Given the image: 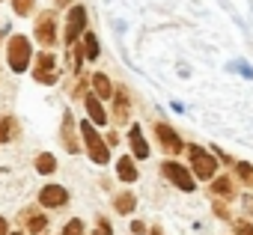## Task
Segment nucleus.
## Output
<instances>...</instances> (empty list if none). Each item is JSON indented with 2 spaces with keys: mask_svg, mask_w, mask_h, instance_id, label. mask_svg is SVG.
I'll list each match as a JSON object with an SVG mask.
<instances>
[{
  "mask_svg": "<svg viewBox=\"0 0 253 235\" xmlns=\"http://www.w3.org/2000/svg\"><path fill=\"white\" fill-rule=\"evenodd\" d=\"M6 60H9V66H12L15 75L27 72V63H30V42H27V36H12V39H9V45H6Z\"/></svg>",
  "mask_w": 253,
  "mask_h": 235,
  "instance_id": "obj_1",
  "label": "nucleus"
},
{
  "mask_svg": "<svg viewBox=\"0 0 253 235\" xmlns=\"http://www.w3.org/2000/svg\"><path fill=\"white\" fill-rule=\"evenodd\" d=\"M81 137L86 140V149H89V158L95 161V164H107V158H110V152H107V143L95 134V128L89 125V122H81Z\"/></svg>",
  "mask_w": 253,
  "mask_h": 235,
  "instance_id": "obj_2",
  "label": "nucleus"
},
{
  "mask_svg": "<svg viewBox=\"0 0 253 235\" xmlns=\"http://www.w3.org/2000/svg\"><path fill=\"white\" fill-rule=\"evenodd\" d=\"M161 170H164V176H167L176 188H182L185 194H191V191H194V179H191V173H188L182 164H176V161H164V164H161Z\"/></svg>",
  "mask_w": 253,
  "mask_h": 235,
  "instance_id": "obj_3",
  "label": "nucleus"
},
{
  "mask_svg": "<svg viewBox=\"0 0 253 235\" xmlns=\"http://www.w3.org/2000/svg\"><path fill=\"white\" fill-rule=\"evenodd\" d=\"M191 164H194V173H197L200 179H211L214 170H217V161H214L209 152H203L200 146H191Z\"/></svg>",
  "mask_w": 253,
  "mask_h": 235,
  "instance_id": "obj_4",
  "label": "nucleus"
},
{
  "mask_svg": "<svg viewBox=\"0 0 253 235\" xmlns=\"http://www.w3.org/2000/svg\"><path fill=\"white\" fill-rule=\"evenodd\" d=\"M84 24H86V9L84 6H72V12H69V18H66V45H72L81 33H84Z\"/></svg>",
  "mask_w": 253,
  "mask_h": 235,
  "instance_id": "obj_5",
  "label": "nucleus"
},
{
  "mask_svg": "<svg viewBox=\"0 0 253 235\" xmlns=\"http://www.w3.org/2000/svg\"><path fill=\"white\" fill-rule=\"evenodd\" d=\"M54 54H39L36 57V69H33V75H36V80L39 83H54L57 80V75H54Z\"/></svg>",
  "mask_w": 253,
  "mask_h": 235,
  "instance_id": "obj_6",
  "label": "nucleus"
},
{
  "mask_svg": "<svg viewBox=\"0 0 253 235\" xmlns=\"http://www.w3.org/2000/svg\"><path fill=\"white\" fill-rule=\"evenodd\" d=\"M36 39H39L42 45H54V42H57V33H54V15H51V12H45V15L36 21Z\"/></svg>",
  "mask_w": 253,
  "mask_h": 235,
  "instance_id": "obj_7",
  "label": "nucleus"
},
{
  "mask_svg": "<svg viewBox=\"0 0 253 235\" xmlns=\"http://www.w3.org/2000/svg\"><path fill=\"white\" fill-rule=\"evenodd\" d=\"M155 134H158V140H161V146H164L167 152H179V149H182L179 134H176L167 122H158V125H155Z\"/></svg>",
  "mask_w": 253,
  "mask_h": 235,
  "instance_id": "obj_8",
  "label": "nucleus"
},
{
  "mask_svg": "<svg viewBox=\"0 0 253 235\" xmlns=\"http://www.w3.org/2000/svg\"><path fill=\"white\" fill-rule=\"evenodd\" d=\"M66 199H69V194H66V188H60V185H45V188H42V194H39V202H42V205H48V208L63 205Z\"/></svg>",
  "mask_w": 253,
  "mask_h": 235,
  "instance_id": "obj_9",
  "label": "nucleus"
},
{
  "mask_svg": "<svg viewBox=\"0 0 253 235\" xmlns=\"http://www.w3.org/2000/svg\"><path fill=\"white\" fill-rule=\"evenodd\" d=\"M128 140H131V152H134V158H149V146H146V140H143V131H140V125H131V134H128Z\"/></svg>",
  "mask_w": 253,
  "mask_h": 235,
  "instance_id": "obj_10",
  "label": "nucleus"
},
{
  "mask_svg": "<svg viewBox=\"0 0 253 235\" xmlns=\"http://www.w3.org/2000/svg\"><path fill=\"white\" fill-rule=\"evenodd\" d=\"M86 110H89V116H92V122H95V125H104V122H107V113H104L98 95H86Z\"/></svg>",
  "mask_w": 253,
  "mask_h": 235,
  "instance_id": "obj_11",
  "label": "nucleus"
},
{
  "mask_svg": "<svg viewBox=\"0 0 253 235\" xmlns=\"http://www.w3.org/2000/svg\"><path fill=\"white\" fill-rule=\"evenodd\" d=\"M116 173H119V179H122V182H134V179H137V167H134L131 155L119 158V164H116Z\"/></svg>",
  "mask_w": 253,
  "mask_h": 235,
  "instance_id": "obj_12",
  "label": "nucleus"
},
{
  "mask_svg": "<svg viewBox=\"0 0 253 235\" xmlns=\"http://www.w3.org/2000/svg\"><path fill=\"white\" fill-rule=\"evenodd\" d=\"M72 113H63V143H66V149L69 152H78V140H75V134H72Z\"/></svg>",
  "mask_w": 253,
  "mask_h": 235,
  "instance_id": "obj_13",
  "label": "nucleus"
},
{
  "mask_svg": "<svg viewBox=\"0 0 253 235\" xmlns=\"http://www.w3.org/2000/svg\"><path fill=\"white\" fill-rule=\"evenodd\" d=\"M116 122H128V98H125V89L116 92V110H113Z\"/></svg>",
  "mask_w": 253,
  "mask_h": 235,
  "instance_id": "obj_14",
  "label": "nucleus"
},
{
  "mask_svg": "<svg viewBox=\"0 0 253 235\" xmlns=\"http://www.w3.org/2000/svg\"><path fill=\"white\" fill-rule=\"evenodd\" d=\"M92 86H95V95L98 98H110L113 95V83L107 80V75H95L92 78Z\"/></svg>",
  "mask_w": 253,
  "mask_h": 235,
  "instance_id": "obj_15",
  "label": "nucleus"
},
{
  "mask_svg": "<svg viewBox=\"0 0 253 235\" xmlns=\"http://www.w3.org/2000/svg\"><path fill=\"white\" fill-rule=\"evenodd\" d=\"M211 191H214L217 196H226V199H229V196L235 194V191H232V182H229L226 176H220V179H214V185H211Z\"/></svg>",
  "mask_w": 253,
  "mask_h": 235,
  "instance_id": "obj_16",
  "label": "nucleus"
},
{
  "mask_svg": "<svg viewBox=\"0 0 253 235\" xmlns=\"http://www.w3.org/2000/svg\"><path fill=\"white\" fill-rule=\"evenodd\" d=\"M84 57H86V60H95V57H98V39H95L92 33L84 36Z\"/></svg>",
  "mask_w": 253,
  "mask_h": 235,
  "instance_id": "obj_17",
  "label": "nucleus"
},
{
  "mask_svg": "<svg viewBox=\"0 0 253 235\" xmlns=\"http://www.w3.org/2000/svg\"><path fill=\"white\" fill-rule=\"evenodd\" d=\"M36 170H39V173H45V176H48V173H54V170H57L54 155H48V152H45V155H39V158H36Z\"/></svg>",
  "mask_w": 253,
  "mask_h": 235,
  "instance_id": "obj_18",
  "label": "nucleus"
},
{
  "mask_svg": "<svg viewBox=\"0 0 253 235\" xmlns=\"http://www.w3.org/2000/svg\"><path fill=\"white\" fill-rule=\"evenodd\" d=\"M113 205H116V211H122V214H128V211H134V196H131V194H119Z\"/></svg>",
  "mask_w": 253,
  "mask_h": 235,
  "instance_id": "obj_19",
  "label": "nucleus"
},
{
  "mask_svg": "<svg viewBox=\"0 0 253 235\" xmlns=\"http://www.w3.org/2000/svg\"><path fill=\"white\" fill-rule=\"evenodd\" d=\"M9 128H12V119L9 116H0V143L9 140Z\"/></svg>",
  "mask_w": 253,
  "mask_h": 235,
  "instance_id": "obj_20",
  "label": "nucleus"
},
{
  "mask_svg": "<svg viewBox=\"0 0 253 235\" xmlns=\"http://www.w3.org/2000/svg\"><path fill=\"white\" fill-rule=\"evenodd\" d=\"M63 235H84V220H69Z\"/></svg>",
  "mask_w": 253,
  "mask_h": 235,
  "instance_id": "obj_21",
  "label": "nucleus"
},
{
  "mask_svg": "<svg viewBox=\"0 0 253 235\" xmlns=\"http://www.w3.org/2000/svg\"><path fill=\"white\" fill-rule=\"evenodd\" d=\"M27 229H30V232H42V229H45V217H42V214L27 217Z\"/></svg>",
  "mask_w": 253,
  "mask_h": 235,
  "instance_id": "obj_22",
  "label": "nucleus"
},
{
  "mask_svg": "<svg viewBox=\"0 0 253 235\" xmlns=\"http://www.w3.org/2000/svg\"><path fill=\"white\" fill-rule=\"evenodd\" d=\"M30 6H33V0H12V9H15L18 15H27Z\"/></svg>",
  "mask_w": 253,
  "mask_h": 235,
  "instance_id": "obj_23",
  "label": "nucleus"
},
{
  "mask_svg": "<svg viewBox=\"0 0 253 235\" xmlns=\"http://www.w3.org/2000/svg\"><path fill=\"white\" fill-rule=\"evenodd\" d=\"M238 173H241L244 182H253V167L250 164H238Z\"/></svg>",
  "mask_w": 253,
  "mask_h": 235,
  "instance_id": "obj_24",
  "label": "nucleus"
},
{
  "mask_svg": "<svg viewBox=\"0 0 253 235\" xmlns=\"http://www.w3.org/2000/svg\"><path fill=\"white\" fill-rule=\"evenodd\" d=\"M235 232H238V235H253V226H250L247 220H238V223H235Z\"/></svg>",
  "mask_w": 253,
  "mask_h": 235,
  "instance_id": "obj_25",
  "label": "nucleus"
},
{
  "mask_svg": "<svg viewBox=\"0 0 253 235\" xmlns=\"http://www.w3.org/2000/svg\"><path fill=\"white\" fill-rule=\"evenodd\" d=\"M84 92H86V80H78V83H75V92H72V95H75V98H84Z\"/></svg>",
  "mask_w": 253,
  "mask_h": 235,
  "instance_id": "obj_26",
  "label": "nucleus"
},
{
  "mask_svg": "<svg viewBox=\"0 0 253 235\" xmlns=\"http://www.w3.org/2000/svg\"><path fill=\"white\" fill-rule=\"evenodd\" d=\"M214 155H217V158H220V161H226V164H229V161H232V158H229V155H226V152H223V149H214Z\"/></svg>",
  "mask_w": 253,
  "mask_h": 235,
  "instance_id": "obj_27",
  "label": "nucleus"
},
{
  "mask_svg": "<svg viewBox=\"0 0 253 235\" xmlns=\"http://www.w3.org/2000/svg\"><path fill=\"white\" fill-rule=\"evenodd\" d=\"M143 229H146V226H143V223H140V220H134V223H131V232H137V235H140V232H143Z\"/></svg>",
  "mask_w": 253,
  "mask_h": 235,
  "instance_id": "obj_28",
  "label": "nucleus"
},
{
  "mask_svg": "<svg viewBox=\"0 0 253 235\" xmlns=\"http://www.w3.org/2000/svg\"><path fill=\"white\" fill-rule=\"evenodd\" d=\"M244 208H247V214H253V196H244Z\"/></svg>",
  "mask_w": 253,
  "mask_h": 235,
  "instance_id": "obj_29",
  "label": "nucleus"
},
{
  "mask_svg": "<svg viewBox=\"0 0 253 235\" xmlns=\"http://www.w3.org/2000/svg\"><path fill=\"white\" fill-rule=\"evenodd\" d=\"M0 235H9V232H6V220H3V217H0Z\"/></svg>",
  "mask_w": 253,
  "mask_h": 235,
  "instance_id": "obj_30",
  "label": "nucleus"
},
{
  "mask_svg": "<svg viewBox=\"0 0 253 235\" xmlns=\"http://www.w3.org/2000/svg\"><path fill=\"white\" fill-rule=\"evenodd\" d=\"M152 235H161V232H158V229H155V232H152Z\"/></svg>",
  "mask_w": 253,
  "mask_h": 235,
  "instance_id": "obj_31",
  "label": "nucleus"
},
{
  "mask_svg": "<svg viewBox=\"0 0 253 235\" xmlns=\"http://www.w3.org/2000/svg\"><path fill=\"white\" fill-rule=\"evenodd\" d=\"M12 235H18V232H12Z\"/></svg>",
  "mask_w": 253,
  "mask_h": 235,
  "instance_id": "obj_32",
  "label": "nucleus"
}]
</instances>
